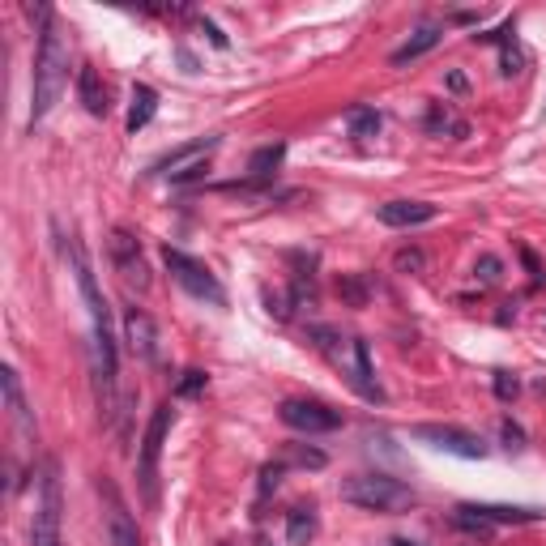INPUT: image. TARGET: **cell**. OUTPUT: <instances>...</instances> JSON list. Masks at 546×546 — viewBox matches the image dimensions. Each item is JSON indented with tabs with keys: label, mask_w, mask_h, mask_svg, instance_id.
<instances>
[{
	"label": "cell",
	"mask_w": 546,
	"mask_h": 546,
	"mask_svg": "<svg viewBox=\"0 0 546 546\" xmlns=\"http://www.w3.org/2000/svg\"><path fill=\"white\" fill-rule=\"evenodd\" d=\"M39 52H35V77H30V124L43 120L56 107L64 82H69V43L52 9H39Z\"/></svg>",
	"instance_id": "6da1fadb"
},
{
	"label": "cell",
	"mask_w": 546,
	"mask_h": 546,
	"mask_svg": "<svg viewBox=\"0 0 546 546\" xmlns=\"http://www.w3.org/2000/svg\"><path fill=\"white\" fill-rule=\"evenodd\" d=\"M64 256H69L73 265V278H77V291L86 299V312L94 320V350H99V376L103 384L116 380V333H111V312H107V299L99 291V282H94V265L82 248V239H69L64 244Z\"/></svg>",
	"instance_id": "7a4b0ae2"
},
{
	"label": "cell",
	"mask_w": 546,
	"mask_h": 546,
	"mask_svg": "<svg viewBox=\"0 0 546 546\" xmlns=\"http://www.w3.org/2000/svg\"><path fill=\"white\" fill-rule=\"evenodd\" d=\"M312 337H316V350L337 367V372L346 376V384H350V389H355L359 397H367V401H380V397H384L380 384H376L372 355H367V342H363V337H342L337 329H325V325H316Z\"/></svg>",
	"instance_id": "3957f363"
},
{
	"label": "cell",
	"mask_w": 546,
	"mask_h": 546,
	"mask_svg": "<svg viewBox=\"0 0 546 546\" xmlns=\"http://www.w3.org/2000/svg\"><path fill=\"white\" fill-rule=\"evenodd\" d=\"M337 495H342L346 504L363 508V512H397V508L414 504V491L389 474H355L337 487Z\"/></svg>",
	"instance_id": "277c9868"
},
{
	"label": "cell",
	"mask_w": 546,
	"mask_h": 546,
	"mask_svg": "<svg viewBox=\"0 0 546 546\" xmlns=\"http://www.w3.org/2000/svg\"><path fill=\"white\" fill-rule=\"evenodd\" d=\"M30 542L60 546V465L56 461H43V470H39V500H35V521H30Z\"/></svg>",
	"instance_id": "5b68a950"
},
{
	"label": "cell",
	"mask_w": 546,
	"mask_h": 546,
	"mask_svg": "<svg viewBox=\"0 0 546 546\" xmlns=\"http://www.w3.org/2000/svg\"><path fill=\"white\" fill-rule=\"evenodd\" d=\"M163 261H167V269H171V278L180 282L192 299L218 303V308L227 303V291H222V282L214 278V269L205 265V261H197V256H188V252H180V248H163Z\"/></svg>",
	"instance_id": "8992f818"
},
{
	"label": "cell",
	"mask_w": 546,
	"mask_h": 546,
	"mask_svg": "<svg viewBox=\"0 0 546 546\" xmlns=\"http://www.w3.org/2000/svg\"><path fill=\"white\" fill-rule=\"evenodd\" d=\"M175 423V410L171 401L158 406L150 414V427H146V440H141V461H137V478H141V491H146V504H158V457H163V444H167V431Z\"/></svg>",
	"instance_id": "52a82bcc"
},
{
	"label": "cell",
	"mask_w": 546,
	"mask_h": 546,
	"mask_svg": "<svg viewBox=\"0 0 546 546\" xmlns=\"http://www.w3.org/2000/svg\"><path fill=\"white\" fill-rule=\"evenodd\" d=\"M278 419L291 427V431H303V436H325V431L342 427V414L329 410L325 401H312V397L282 401V406H278Z\"/></svg>",
	"instance_id": "ba28073f"
},
{
	"label": "cell",
	"mask_w": 546,
	"mask_h": 546,
	"mask_svg": "<svg viewBox=\"0 0 546 546\" xmlns=\"http://www.w3.org/2000/svg\"><path fill=\"white\" fill-rule=\"evenodd\" d=\"M414 436H419L423 444L440 448V453L448 457H465V461H483L487 457V444L474 436V431L465 427H453V423H419L414 427Z\"/></svg>",
	"instance_id": "9c48e42d"
},
{
	"label": "cell",
	"mask_w": 546,
	"mask_h": 546,
	"mask_svg": "<svg viewBox=\"0 0 546 546\" xmlns=\"http://www.w3.org/2000/svg\"><path fill=\"white\" fill-rule=\"evenodd\" d=\"M214 150H218V137H210V141H192V146L167 154L163 163H154V175H163V180H171V184L201 180V175H205V163H210Z\"/></svg>",
	"instance_id": "30bf717a"
},
{
	"label": "cell",
	"mask_w": 546,
	"mask_h": 546,
	"mask_svg": "<svg viewBox=\"0 0 546 546\" xmlns=\"http://www.w3.org/2000/svg\"><path fill=\"white\" fill-rule=\"evenodd\" d=\"M107 252H111V265L120 269V278L128 286H137V291H146V286H150V269H146V256H141L137 239L128 235V231H111Z\"/></svg>",
	"instance_id": "8fae6325"
},
{
	"label": "cell",
	"mask_w": 546,
	"mask_h": 546,
	"mask_svg": "<svg viewBox=\"0 0 546 546\" xmlns=\"http://www.w3.org/2000/svg\"><path fill=\"white\" fill-rule=\"evenodd\" d=\"M103 495H107V542L111 546H141V534H137L133 517H128L120 491L111 483H103Z\"/></svg>",
	"instance_id": "7c38bea8"
},
{
	"label": "cell",
	"mask_w": 546,
	"mask_h": 546,
	"mask_svg": "<svg viewBox=\"0 0 546 546\" xmlns=\"http://www.w3.org/2000/svg\"><path fill=\"white\" fill-rule=\"evenodd\" d=\"M376 218L384 222V227H423V222H431L436 218V205L431 201H384L380 210H376Z\"/></svg>",
	"instance_id": "4fadbf2b"
},
{
	"label": "cell",
	"mask_w": 546,
	"mask_h": 546,
	"mask_svg": "<svg viewBox=\"0 0 546 546\" xmlns=\"http://www.w3.org/2000/svg\"><path fill=\"white\" fill-rule=\"evenodd\" d=\"M124 333H128V346H133V355L154 359L158 333H154V320H150L146 312H141V308H128V312H124Z\"/></svg>",
	"instance_id": "5bb4252c"
},
{
	"label": "cell",
	"mask_w": 546,
	"mask_h": 546,
	"mask_svg": "<svg viewBox=\"0 0 546 546\" xmlns=\"http://www.w3.org/2000/svg\"><path fill=\"white\" fill-rule=\"evenodd\" d=\"M77 99H82V107L90 111V116H107V111H111L107 82L99 77V69H90V64L77 73Z\"/></svg>",
	"instance_id": "9a60e30c"
},
{
	"label": "cell",
	"mask_w": 546,
	"mask_h": 546,
	"mask_svg": "<svg viewBox=\"0 0 546 546\" xmlns=\"http://www.w3.org/2000/svg\"><path fill=\"white\" fill-rule=\"evenodd\" d=\"M0 384H5V401H9V414H13V423H18L26 436H35V419H30V406H26V397H22V380L13 367H5L0 372Z\"/></svg>",
	"instance_id": "2e32d148"
},
{
	"label": "cell",
	"mask_w": 546,
	"mask_h": 546,
	"mask_svg": "<svg viewBox=\"0 0 546 546\" xmlns=\"http://www.w3.org/2000/svg\"><path fill=\"white\" fill-rule=\"evenodd\" d=\"M440 39H444V30H440V26H423V30H414V35H410V39L401 43L397 52L389 56V64H397V69H401V64H410V60L427 56V52H431V47H436Z\"/></svg>",
	"instance_id": "e0dca14e"
},
{
	"label": "cell",
	"mask_w": 546,
	"mask_h": 546,
	"mask_svg": "<svg viewBox=\"0 0 546 546\" xmlns=\"http://www.w3.org/2000/svg\"><path fill=\"white\" fill-rule=\"evenodd\" d=\"M154 111H158V90L146 86V82H137L133 86V103H128V133H141V128L154 120Z\"/></svg>",
	"instance_id": "ac0fdd59"
},
{
	"label": "cell",
	"mask_w": 546,
	"mask_h": 546,
	"mask_svg": "<svg viewBox=\"0 0 546 546\" xmlns=\"http://www.w3.org/2000/svg\"><path fill=\"white\" fill-rule=\"evenodd\" d=\"M465 508H470L474 517H483L487 525H525L538 517L534 508H504V504H465Z\"/></svg>",
	"instance_id": "d6986e66"
},
{
	"label": "cell",
	"mask_w": 546,
	"mask_h": 546,
	"mask_svg": "<svg viewBox=\"0 0 546 546\" xmlns=\"http://www.w3.org/2000/svg\"><path fill=\"white\" fill-rule=\"evenodd\" d=\"M282 158H286V146H282V141H278V146H261V150L252 154V163H248L252 180H256V184H261V180H269V175L282 167Z\"/></svg>",
	"instance_id": "ffe728a7"
},
{
	"label": "cell",
	"mask_w": 546,
	"mask_h": 546,
	"mask_svg": "<svg viewBox=\"0 0 546 546\" xmlns=\"http://www.w3.org/2000/svg\"><path fill=\"white\" fill-rule=\"evenodd\" d=\"M346 124H350V133H355V137H376L380 133V116L372 107H355L346 116Z\"/></svg>",
	"instance_id": "44dd1931"
},
{
	"label": "cell",
	"mask_w": 546,
	"mask_h": 546,
	"mask_svg": "<svg viewBox=\"0 0 546 546\" xmlns=\"http://www.w3.org/2000/svg\"><path fill=\"white\" fill-rule=\"evenodd\" d=\"M312 534H316L312 508H295V512H291V542H295V546H308Z\"/></svg>",
	"instance_id": "7402d4cb"
},
{
	"label": "cell",
	"mask_w": 546,
	"mask_h": 546,
	"mask_svg": "<svg viewBox=\"0 0 546 546\" xmlns=\"http://www.w3.org/2000/svg\"><path fill=\"white\" fill-rule=\"evenodd\" d=\"M427 128H431V133H444V128H453V133H465V124L453 120V116H448V111H440V107L427 116Z\"/></svg>",
	"instance_id": "603a6c76"
},
{
	"label": "cell",
	"mask_w": 546,
	"mask_h": 546,
	"mask_svg": "<svg viewBox=\"0 0 546 546\" xmlns=\"http://www.w3.org/2000/svg\"><path fill=\"white\" fill-rule=\"evenodd\" d=\"M500 436H504V448H508V453H521V448H525V431H521L517 423H504Z\"/></svg>",
	"instance_id": "cb8c5ba5"
},
{
	"label": "cell",
	"mask_w": 546,
	"mask_h": 546,
	"mask_svg": "<svg viewBox=\"0 0 546 546\" xmlns=\"http://www.w3.org/2000/svg\"><path fill=\"white\" fill-rule=\"evenodd\" d=\"M286 465H312V470H320V465H325V453H312V448H295V453L286 457Z\"/></svg>",
	"instance_id": "d4e9b609"
},
{
	"label": "cell",
	"mask_w": 546,
	"mask_h": 546,
	"mask_svg": "<svg viewBox=\"0 0 546 546\" xmlns=\"http://www.w3.org/2000/svg\"><path fill=\"white\" fill-rule=\"evenodd\" d=\"M282 474H286V461H273V465H265L261 470V491H273L282 483Z\"/></svg>",
	"instance_id": "484cf974"
},
{
	"label": "cell",
	"mask_w": 546,
	"mask_h": 546,
	"mask_svg": "<svg viewBox=\"0 0 546 546\" xmlns=\"http://www.w3.org/2000/svg\"><path fill=\"white\" fill-rule=\"evenodd\" d=\"M517 389H521V384H517V376H508V372H500V376H495V397H517Z\"/></svg>",
	"instance_id": "4316f807"
},
{
	"label": "cell",
	"mask_w": 546,
	"mask_h": 546,
	"mask_svg": "<svg viewBox=\"0 0 546 546\" xmlns=\"http://www.w3.org/2000/svg\"><path fill=\"white\" fill-rule=\"evenodd\" d=\"M201 389H205V372H184V380H180V389H175V393L192 397V393H201Z\"/></svg>",
	"instance_id": "83f0119b"
},
{
	"label": "cell",
	"mask_w": 546,
	"mask_h": 546,
	"mask_svg": "<svg viewBox=\"0 0 546 546\" xmlns=\"http://www.w3.org/2000/svg\"><path fill=\"white\" fill-rule=\"evenodd\" d=\"M397 269H423V252H397Z\"/></svg>",
	"instance_id": "f1b7e54d"
},
{
	"label": "cell",
	"mask_w": 546,
	"mask_h": 546,
	"mask_svg": "<svg viewBox=\"0 0 546 546\" xmlns=\"http://www.w3.org/2000/svg\"><path fill=\"white\" fill-rule=\"evenodd\" d=\"M478 269H483V282L500 278V261H495V256H483V261H478Z\"/></svg>",
	"instance_id": "f546056e"
},
{
	"label": "cell",
	"mask_w": 546,
	"mask_h": 546,
	"mask_svg": "<svg viewBox=\"0 0 546 546\" xmlns=\"http://www.w3.org/2000/svg\"><path fill=\"white\" fill-rule=\"evenodd\" d=\"M342 295H346L350 303H363V299H367V291H363L359 282H342Z\"/></svg>",
	"instance_id": "4dcf8cb0"
},
{
	"label": "cell",
	"mask_w": 546,
	"mask_h": 546,
	"mask_svg": "<svg viewBox=\"0 0 546 546\" xmlns=\"http://www.w3.org/2000/svg\"><path fill=\"white\" fill-rule=\"evenodd\" d=\"M201 30H205V35L214 39V47H227V35H222V30H218L214 22H201Z\"/></svg>",
	"instance_id": "1f68e13d"
},
{
	"label": "cell",
	"mask_w": 546,
	"mask_h": 546,
	"mask_svg": "<svg viewBox=\"0 0 546 546\" xmlns=\"http://www.w3.org/2000/svg\"><path fill=\"white\" fill-rule=\"evenodd\" d=\"M393 546H419V542H410V538H397Z\"/></svg>",
	"instance_id": "d6a6232c"
}]
</instances>
